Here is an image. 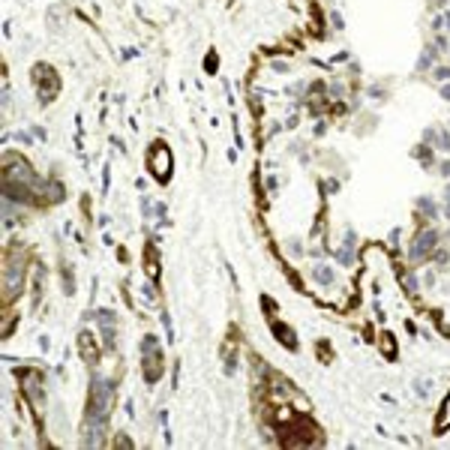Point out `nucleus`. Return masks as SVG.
Returning <instances> with one entry per match:
<instances>
[{
  "label": "nucleus",
  "instance_id": "obj_1",
  "mask_svg": "<svg viewBox=\"0 0 450 450\" xmlns=\"http://www.w3.org/2000/svg\"><path fill=\"white\" fill-rule=\"evenodd\" d=\"M33 78H36V84H39V93L45 96V102L54 99L60 81H57V75H54V69H51L48 63H36V66H33Z\"/></svg>",
  "mask_w": 450,
  "mask_h": 450
},
{
  "label": "nucleus",
  "instance_id": "obj_2",
  "mask_svg": "<svg viewBox=\"0 0 450 450\" xmlns=\"http://www.w3.org/2000/svg\"><path fill=\"white\" fill-rule=\"evenodd\" d=\"M435 246H438V234H435L432 228H429V231H420L417 240H414V246H411V258H414V261H423L426 255L435 252Z\"/></svg>",
  "mask_w": 450,
  "mask_h": 450
},
{
  "label": "nucleus",
  "instance_id": "obj_3",
  "mask_svg": "<svg viewBox=\"0 0 450 450\" xmlns=\"http://www.w3.org/2000/svg\"><path fill=\"white\" fill-rule=\"evenodd\" d=\"M147 165H150V171H153L159 180H165V177H168V165H171V153H168L165 147H159V144H156L153 150H150Z\"/></svg>",
  "mask_w": 450,
  "mask_h": 450
},
{
  "label": "nucleus",
  "instance_id": "obj_4",
  "mask_svg": "<svg viewBox=\"0 0 450 450\" xmlns=\"http://www.w3.org/2000/svg\"><path fill=\"white\" fill-rule=\"evenodd\" d=\"M315 279H318V282H324V285H327V282H333V273H330V270H327V267H315Z\"/></svg>",
  "mask_w": 450,
  "mask_h": 450
},
{
  "label": "nucleus",
  "instance_id": "obj_5",
  "mask_svg": "<svg viewBox=\"0 0 450 450\" xmlns=\"http://www.w3.org/2000/svg\"><path fill=\"white\" fill-rule=\"evenodd\" d=\"M447 420H450V399L444 402V414L438 417V426H447Z\"/></svg>",
  "mask_w": 450,
  "mask_h": 450
},
{
  "label": "nucleus",
  "instance_id": "obj_6",
  "mask_svg": "<svg viewBox=\"0 0 450 450\" xmlns=\"http://www.w3.org/2000/svg\"><path fill=\"white\" fill-rule=\"evenodd\" d=\"M417 204H420V207H423V210H426V213H429V216H435V204H432V201H429V198H420V201H417Z\"/></svg>",
  "mask_w": 450,
  "mask_h": 450
},
{
  "label": "nucleus",
  "instance_id": "obj_7",
  "mask_svg": "<svg viewBox=\"0 0 450 450\" xmlns=\"http://www.w3.org/2000/svg\"><path fill=\"white\" fill-rule=\"evenodd\" d=\"M435 75H438V78H450V69H447V66H438Z\"/></svg>",
  "mask_w": 450,
  "mask_h": 450
},
{
  "label": "nucleus",
  "instance_id": "obj_8",
  "mask_svg": "<svg viewBox=\"0 0 450 450\" xmlns=\"http://www.w3.org/2000/svg\"><path fill=\"white\" fill-rule=\"evenodd\" d=\"M441 96H444V99H450V84H444V87H441Z\"/></svg>",
  "mask_w": 450,
  "mask_h": 450
},
{
  "label": "nucleus",
  "instance_id": "obj_9",
  "mask_svg": "<svg viewBox=\"0 0 450 450\" xmlns=\"http://www.w3.org/2000/svg\"><path fill=\"white\" fill-rule=\"evenodd\" d=\"M447 219H450V186H447Z\"/></svg>",
  "mask_w": 450,
  "mask_h": 450
},
{
  "label": "nucleus",
  "instance_id": "obj_10",
  "mask_svg": "<svg viewBox=\"0 0 450 450\" xmlns=\"http://www.w3.org/2000/svg\"><path fill=\"white\" fill-rule=\"evenodd\" d=\"M441 171H444V174H450V162H444V165H441Z\"/></svg>",
  "mask_w": 450,
  "mask_h": 450
}]
</instances>
